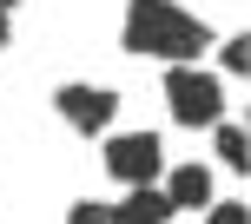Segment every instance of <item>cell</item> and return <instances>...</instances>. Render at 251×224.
<instances>
[{
  "instance_id": "12",
  "label": "cell",
  "mask_w": 251,
  "mask_h": 224,
  "mask_svg": "<svg viewBox=\"0 0 251 224\" xmlns=\"http://www.w3.org/2000/svg\"><path fill=\"white\" fill-rule=\"evenodd\" d=\"M0 7H13V0H0Z\"/></svg>"
},
{
  "instance_id": "7",
  "label": "cell",
  "mask_w": 251,
  "mask_h": 224,
  "mask_svg": "<svg viewBox=\"0 0 251 224\" xmlns=\"http://www.w3.org/2000/svg\"><path fill=\"white\" fill-rule=\"evenodd\" d=\"M212 132H218V158H225L231 172H245V165H251V138H245V125H231V119H218Z\"/></svg>"
},
{
  "instance_id": "9",
  "label": "cell",
  "mask_w": 251,
  "mask_h": 224,
  "mask_svg": "<svg viewBox=\"0 0 251 224\" xmlns=\"http://www.w3.org/2000/svg\"><path fill=\"white\" fill-rule=\"evenodd\" d=\"M218 60H225V73H231V79H245V66H251V46H245V33H231Z\"/></svg>"
},
{
  "instance_id": "8",
  "label": "cell",
  "mask_w": 251,
  "mask_h": 224,
  "mask_svg": "<svg viewBox=\"0 0 251 224\" xmlns=\"http://www.w3.org/2000/svg\"><path fill=\"white\" fill-rule=\"evenodd\" d=\"M205 224H251V211L238 198H212V204H205Z\"/></svg>"
},
{
  "instance_id": "6",
  "label": "cell",
  "mask_w": 251,
  "mask_h": 224,
  "mask_svg": "<svg viewBox=\"0 0 251 224\" xmlns=\"http://www.w3.org/2000/svg\"><path fill=\"white\" fill-rule=\"evenodd\" d=\"M159 191L172 198V211H205V204H212V172H205V165H172Z\"/></svg>"
},
{
  "instance_id": "11",
  "label": "cell",
  "mask_w": 251,
  "mask_h": 224,
  "mask_svg": "<svg viewBox=\"0 0 251 224\" xmlns=\"http://www.w3.org/2000/svg\"><path fill=\"white\" fill-rule=\"evenodd\" d=\"M7 40H13V20H7V7H0V46H7Z\"/></svg>"
},
{
  "instance_id": "4",
  "label": "cell",
  "mask_w": 251,
  "mask_h": 224,
  "mask_svg": "<svg viewBox=\"0 0 251 224\" xmlns=\"http://www.w3.org/2000/svg\"><path fill=\"white\" fill-rule=\"evenodd\" d=\"M159 165H165L159 132H119V138H106V178H119V185H152Z\"/></svg>"
},
{
  "instance_id": "10",
  "label": "cell",
  "mask_w": 251,
  "mask_h": 224,
  "mask_svg": "<svg viewBox=\"0 0 251 224\" xmlns=\"http://www.w3.org/2000/svg\"><path fill=\"white\" fill-rule=\"evenodd\" d=\"M66 224H106V204H100V198L73 204V211H66Z\"/></svg>"
},
{
  "instance_id": "2",
  "label": "cell",
  "mask_w": 251,
  "mask_h": 224,
  "mask_svg": "<svg viewBox=\"0 0 251 224\" xmlns=\"http://www.w3.org/2000/svg\"><path fill=\"white\" fill-rule=\"evenodd\" d=\"M165 106H172V119L185 125V132H212V125L225 119V86H218L212 66L178 60L172 73H165Z\"/></svg>"
},
{
  "instance_id": "3",
  "label": "cell",
  "mask_w": 251,
  "mask_h": 224,
  "mask_svg": "<svg viewBox=\"0 0 251 224\" xmlns=\"http://www.w3.org/2000/svg\"><path fill=\"white\" fill-rule=\"evenodd\" d=\"M53 112H60V119L73 125V132H86V138H106V132H113V112H119V92L73 79V86H60V92H53Z\"/></svg>"
},
{
  "instance_id": "5",
  "label": "cell",
  "mask_w": 251,
  "mask_h": 224,
  "mask_svg": "<svg viewBox=\"0 0 251 224\" xmlns=\"http://www.w3.org/2000/svg\"><path fill=\"white\" fill-rule=\"evenodd\" d=\"M172 198L159 191V178L152 185H126V198L119 204H106V224H172Z\"/></svg>"
},
{
  "instance_id": "1",
  "label": "cell",
  "mask_w": 251,
  "mask_h": 224,
  "mask_svg": "<svg viewBox=\"0 0 251 224\" xmlns=\"http://www.w3.org/2000/svg\"><path fill=\"white\" fill-rule=\"evenodd\" d=\"M126 53L139 60H205L212 53V26L199 13H185L178 0H126V26H119Z\"/></svg>"
}]
</instances>
